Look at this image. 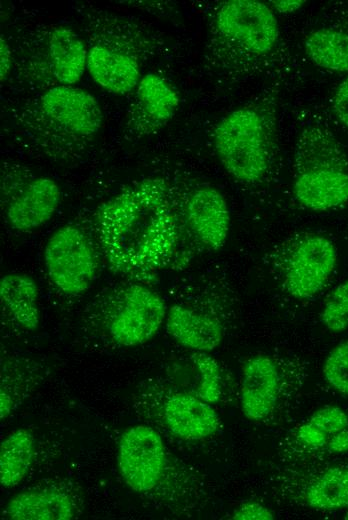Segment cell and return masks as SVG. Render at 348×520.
I'll return each instance as SVG.
<instances>
[{
  "instance_id": "2e32d148",
  "label": "cell",
  "mask_w": 348,
  "mask_h": 520,
  "mask_svg": "<svg viewBox=\"0 0 348 520\" xmlns=\"http://www.w3.org/2000/svg\"><path fill=\"white\" fill-rule=\"evenodd\" d=\"M166 329L178 344L196 352H210L223 339V328L216 319L182 305L169 308Z\"/></svg>"
},
{
  "instance_id": "83f0119b",
  "label": "cell",
  "mask_w": 348,
  "mask_h": 520,
  "mask_svg": "<svg viewBox=\"0 0 348 520\" xmlns=\"http://www.w3.org/2000/svg\"><path fill=\"white\" fill-rule=\"evenodd\" d=\"M231 518L235 520H272L274 515L261 503L248 501L239 506Z\"/></svg>"
},
{
  "instance_id": "1f68e13d",
  "label": "cell",
  "mask_w": 348,
  "mask_h": 520,
  "mask_svg": "<svg viewBox=\"0 0 348 520\" xmlns=\"http://www.w3.org/2000/svg\"><path fill=\"white\" fill-rule=\"evenodd\" d=\"M272 6L280 13H292L298 10L304 3L302 0H278L271 1Z\"/></svg>"
},
{
  "instance_id": "7402d4cb",
  "label": "cell",
  "mask_w": 348,
  "mask_h": 520,
  "mask_svg": "<svg viewBox=\"0 0 348 520\" xmlns=\"http://www.w3.org/2000/svg\"><path fill=\"white\" fill-rule=\"evenodd\" d=\"M304 48L309 59L317 66L348 71V34L334 29H319L305 40Z\"/></svg>"
},
{
  "instance_id": "4fadbf2b",
  "label": "cell",
  "mask_w": 348,
  "mask_h": 520,
  "mask_svg": "<svg viewBox=\"0 0 348 520\" xmlns=\"http://www.w3.org/2000/svg\"><path fill=\"white\" fill-rule=\"evenodd\" d=\"M164 419L169 430L184 440H200L214 434L220 424L217 412L199 397L172 395L164 406Z\"/></svg>"
},
{
  "instance_id": "277c9868",
  "label": "cell",
  "mask_w": 348,
  "mask_h": 520,
  "mask_svg": "<svg viewBox=\"0 0 348 520\" xmlns=\"http://www.w3.org/2000/svg\"><path fill=\"white\" fill-rule=\"evenodd\" d=\"M106 320L110 338L124 347L152 339L166 319L167 311L158 293L142 284H131L116 294Z\"/></svg>"
},
{
  "instance_id": "603a6c76",
  "label": "cell",
  "mask_w": 348,
  "mask_h": 520,
  "mask_svg": "<svg viewBox=\"0 0 348 520\" xmlns=\"http://www.w3.org/2000/svg\"><path fill=\"white\" fill-rule=\"evenodd\" d=\"M307 504L317 510H335L348 506V467H331L306 490Z\"/></svg>"
},
{
  "instance_id": "d6986e66",
  "label": "cell",
  "mask_w": 348,
  "mask_h": 520,
  "mask_svg": "<svg viewBox=\"0 0 348 520\" xmlns=\"http://www.w3.org/2000/svg\"><path fill=\"white\" fill-rule=\"evenodd\" d=\"M0 298L2 306L21 328L34 331L39 327V289L31 276L22 273L4 275L0 281Z\"/></svg>"
},
{
  "instance_id": "d4e9b609",
  "label": "cell",
  "mask_w": 348,
  "mask_h": 520,
  "mask_svg": "<svg viewBox=\"0 0 348 520\" xmlns=\"http://www.w3.org/2000/svg\"><path fill=\"white\" fill-rule=\"evenodd\" d=\"M191 359L200 375L197 397L216 403L221 396V373L217 361L206 352H195Z\"/></svg>"
},
{
  "instance_id": "5bb4252c",
  "label": "cell",
  "mask_w": 348,
  "mask_h": 520,
  "mask_svg": "<svg viewBox=\"0 0 348 520\" xmlns=\"http://www.w3.org/2000/svg\"><path fill=\"white\" fill-rule=\"evenodd\" d=\"M297 201L313 211H325L348 201V173L317 169L298 173L293 185Z\"/></svg>"
},
{
  "instance_id": "3957f363",
  "label": "cell",
  "mask_w": 348,
  "mask_h": 520,
  "mask_svg": "<svg viewBox=\"0 0 348 520\" xmlns=\"http://www.w3.org/2000/svg\"><path fill=\"white\" fill-rule=\"evenodd\" d=\"M43 260L51 283L68 295L87 291L97 276L99 264L93 245L81 229L72 225L50 235Z\"/></svg>"
},
{
  "instance_id": "7a4b0ae2",
  "label": "cell",
  "mask_w": 348,
  "mask_h": 520,
  "mask_svg": "<svg viewBox=\"0 0 348 520\" xmlns=\"http://www.w3.org/2000/svg\"><path fill=\"white\" fill-rule=\"evenodd\" d=\"M213 142L220 163L236 180L254 182L266 172V131L256 111L240 108L226 115L214 130Z\"/></svg>"
},
{
  "instance_id": "52a82bcc",
  "label": "cell",
  "mask_w": 348,
  "mask_h": 520,
  "mask_svg": "<svg viewBox=\"0 0 348 520\" xmlns=\"http://www.w3.org/2000/svg\"><path fill=\"white\" fill-rule=\"evenodd\" d=\"M165 464L161 436L151 427L136 425L121 436L118 466L126 484L137 492L149 491L158 483Z\"/></svg>"
},
{
  "instance_id": "6da1fadb",
  "label": "cell",
  "mask_w": 348,
  "mask_h": 520,
  "mask_svg": "<svg viewBox=\"0 0 348 520\" xmlns=\"http://www.w3.org/2000/svg\"><path fill=\"white\" fill-rule=\"evenodd\" d=\"M98 241L109 266L135 280H148L172 259L178 227L161 179H145L102 206Z\"/></svg>"
},
{
  "instance_id": "7c38bea8",
  "label": "cell",
  "mask_w": 348,
  "mask_h": 520,
  "mask_svg": "<svg viewBox=\"0 0 348 520\" xmlns=\"http://www.w3.org/2000/svg\"><path fill=\"white\" fill-rule=\"evenodd\" d=\"M279 389V373L274 360L267 355L250 358L243 369L241 407L253 421L266 418L273 410Z\"/></svg>"
},
{
  "instance_id": "30bf717a",
  "label": "cell",
  "mask_w": 348,
  "mask_h": 520,
  "mask_svg": "<svg viewBox=\"0 0 348 520\" xmlns=\"http://www.w3.org/2000/svg\"><path fill=\"white\" fill-rule=\"evenodd\" d=\"M185 219L203 246L213 251L224 246L230 229V212L220 191L212 187L195 190L187 200Z\"/></svg>"
},
{
  "instance_id": "9a60e30c",
  "label": "cell",
  "mask_w": 348,
  "mask_h": 520,
  "mask_svg": "<svg viewBox=\"0 0 348 520\" xmlns=\"http://www.w3.org/2000/svg\"><path fill=\"white\" fill-rule=\"evenodd\" d=\"M86 69L100 87L115 95L131 92L141 79L134 58L103 45H95L88 50Z\"/></svg>"
},
{
  "instance_id": "8fae6325",
  "label": "cell",
  "mask_w": 348,
  "mask_h": 520,
  "mask_svg": "<svg viewBox=\"0 0 348 520\" xmlns=\"http://www.w3.org/2000/svg\"><path fill=\"white\" fill-rule=\"evenodd\" d=\"M60 201L61 190L54 179L35 178L8 204L7 222L12 229L19 232L36 230L54 216Z\"/></svg>"
},
{
  "instance_id": "e0dca14e",
  "label": "cell",
  "mask_w": 348,
  "mask_h": 520,
  "mask_svg": "<svg viewBox=\"0 0 348 520\" xmlns=\"http://www.w3.org/2000/svg\"><path fill=\"white\" fill-rule=\"evenodd\" d=\"M51 69L62 85L77 83L87 66L88 51L81 38L68 27L54 28L48 39Z\"/></svg>"
},
{
  "instance_id": "cb8c5ba5",
  "label": "cell",
  "mask_w": 348,
  "mask_h": 520,
  "mask_svg": "<svg viewBox=\"0 0 348 520\" xmlns=\"http://www.w3.org/2000/svg\"><path fill=\"white\" fill-rule=\"evenodd\" d=\"M348 427V416L338 406H327L316 411L297 430L298 440L311 448H320L339 431Z\"/></svg>"
},
{
  "instance_id": "9c48e42d",
  "label": "cell",
  "mask_w": 348,
  "mask_h": 520,
  "mask_svg": "<svg viewBox=\"0 0 348 520\" xmlns=\"http://www.w3.org/2000/svg\"><path fill=\"white\" fill-rule=\"evenodd\" d=\"M179 102L177 92L164 78L147 74L136 87L128 126L140 135L157 132L174 116Z\"/></svg>"
},
{
  "instance_id": "f546056e",
  "label": "cell",
  "mask_w": 348,
  "mask_h": 520,
  "mask_svg": "<svg viewBox=\"0 0 348 520\" xmlns=\"http://www.w3.org/2000/svg\"><path fill=\"white\" fill-rule=\"evenodd\" d=\"M12 54L10 47L3 36L0 37V79L3 83L11 70Z\"/></svg>"
},
{
  "instance_id": "f1b7e54d",
  "label": "cell",
  "mask_w": 348,
  "mask_h": 520,
  "mask_svg": "<svg viewBox=\"0 0 348 520\" xmlns=\"http://www.w3.org/2000/svg\"><path fill=\"white\" fill-rule=\"evenodd\" d=\"M332 109L337 119L348 127V77L338 86L333 97Z\"/></svg>"
},
{
  "instance_id": "836d02e7",
  "label": "cell",
  "mask_w": 348,
  "mask_h": 520,
  "mask_svg": "<svg viewBox=\"0 0 348 520\" xmlns=\"http://www.w3.org/2000/svg\"><path fill=\"white\" fill-rule=\"evenodd\" d=\"M345 519H348V511H347V513H346Z\"/></svg>"
},
{
  "instance_id": "4dcf8cb0",
  "label": "cell",
  "mask_w": 348,
  "mask_h": 520,
  "mask_svg": "<svg viewBox=\"0 0 348 520\" xmlns=\"http://www.w3.org/2000/svg\"><path fill=\"white\" fill-rule=\"evenodd\" d=\"M327 447L334 453L348 452V427L332 436Z\"/></svg>"
},
{
  "instance_id": "484cf974",
  "label": "cell",
  "mask_w": 348,
  "mask_h": 520,
  "mask_svg": "<svg viewBox=\"0 0 348 520\" xmlns=\"http://www.w3.org/2000/svg\"><path fill=\"white\" fill-rule=\"evenodd\" d=\"M320 319L332 332H341L348 328V279L330 292L320 313Z\"/></svg>"
},
{
  "instance_id": "8992f818",
  "label": "cell",
  "mask_w": 348,
  "mask_h": 520,
  "mask_svg": "<svg viewBox=\"0 0 348 520\" xmlns=\"http://www.w3.org/2000/svg\"><path fill=\"white\" fill-rule=\"evenodd\" d=\"M41 116L54 129L76 140L92 139L103 124V113L96 98L72 86L59 85L40 98Z\"/></svg>"
},
{
  "instance_id": "ac0fdd59",
  "label": "cell",
  "mask_w": 348,
  "mask_h": 520,
  "mask_svg": "<svg viewBox=\"0 0 348 520\" xmlns=\"http://www.w3.org/2000/svg\"><path fill=\"white\" fill-rule=\"evenodd\" d=\"M70 496L55 490L25 491L14 496L5 508L13 520H69L74 516Z\"/></svg>"
},
{
  "instance_id": "ba28073f",
  "label": "cell",
  "mask_w": 348,
  "mask_h": 520,
  "mask_svg": "<svg viewBox=\"0 0 348 520\" xmlns=\"http://www.w3.org/2000/svg\"><path fill=\"white\" fill-rule=\"evenodd\" d=\"M337 262L334 244L326 237H303L294 248L284 273V286L296 299H308L319 293L333 273Z\"/></svg>"
},
{
  "instance_id": "5b68a950",
  "label": "cell",
  "mask_w": 348,
  "mask_h": 520,
  "mask_svg": "<svg viewBox=\"0 0 348 520\" xmlns=\"http://www.w3.org/2000/svg\"><path fill=\"white\" fill-rule=\"evenodd\" d=\"M215 23L220 34L256 54L271 51L279 37L274 13L260 1H227L219 7Z\"/></svg>"
},
{
  "instance_id": "ffe728a7",
  "label": "cell",
  "mask_w": 348,
  "mask_h": 520,
  "mask_svg": "<svg viewBox=\"0 0 348 520\" xmlns=\"http://www.w3.org/2000/svg\"><path fill=\"white\" fill-rule=\"evenodd\" d=\"M298 173L317 169L344 170V157L335 141L319 129L301 135L295 153Z\"/></svg>"
},
{
  "instance_id": "44dd1931",
  "label": "cell",
  "mask_w": 348,
  "mask_h": 520,
  "mask_svg": "<svg viewBox=\"0 0 348 520\" xmlns=\"http://www.w3.org/2000/svg\"><path fill=\"white\" fill-rule=\"evenodd\" d=\"M34 456L31 432L19 428L10 433L0 446V480L4 487H13L28 473Z\"/></svg>"
},
{
  "instance_id": "d6a6232c",
  "label": "cell",
  "mask_w": 348,
  "mask_h": 520,
  "mask_svg": "<svg viewBox=\"0 0 348 520\" xmlns=\"http://www.w3.org/2000/svg\"><path fill=\"white\" fill-rule=\"evenodd\" d=\"M12 409V398L3 388L1 389L0 397V416L1 419L6 418Z\"/></svg>"
},
{
  "instance_id": "4316f807",
  "label": "cell",
  "mask_w": 348,
  "mask_h": 520,
  "mask_svg": "<svg viewBox=\"0 0 348 520\" xmlns=\"http://www.w3.org/2000/svg\"><path fill=\"white\" fill-rule=\"evenodd\" d=\"M323 375L332 388L348 395V340L336 345L327 355Z\"/></svg>"
}]
</instances>
